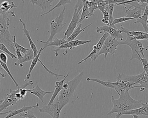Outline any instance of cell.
<instances>
[{
  "label": "cell",
  "instance_id": "obj_1",
  "mask_svg": "<svg viewBox=\"0 0 148 118\" xmlns=\"http://www.w3.org/2000/svg\"><path fill=\"white\" fill-rule=\"evenodd\" d=\"M119 96L118 99H115L112 95L111 101L113 107L107 114L108 116L116 113L115 118H120L123 113L137 109L142 106L141 100L134 99L130 96L129 91L121 92Z\"/></svg>",
  "mask_w": 148,
  "mask_h": 118
},
{
  "label": "cell",
  "instance_id": "obj_2",
  "mask_svg": "<svg viewBox=\"0 0 148 118\" xmlns=\"http://www.w3.org/2000/svg\"><path fill=\"white\" fill-rule=\"evenodd\" d=\"M84 73V71H82L72 80H66L64 82L63 89L58 95L57 100L61 110L68 104H75L76 100L79 99L76 89L82 79Z\"/></svg>",
  "mask_w": 148,
  "mask_h": 118
},
{
  "label": "cell",
  "instance_id": "obj_3",
  "mask_svg": "<svg viewBox=\"0 0 148 118\" xmlns=\"http://www.w3.org/2000/svg\"><path fill=\"white\" fill-rule=\"evenodd\" d=\"M127 38L126 40L120 42V45H127L131 48L132 50V57L130 61L136 59L140 62V58L142 56L145 58L143 51L146 48L143 47V44L140 41L136 40H133L132 36L127 34Z\"/></svg>",
  "mask_w": 148,
  "mask_h": 118
},
{
  "label": "cell",
  "instance_id": "obj_4",
  "mask_svg": "<svg viewBox=\"0 0 148 118\" xmlns=\"http://www.w3.org/2000/svg\"><path fill=\"white\" fill-rule=\"evenodd\" d=\"M83 6V0H78L74 7V11L72 20L65 32L64 35L66 39H68L77 27L81 18L82 10Z\"/></svg>",
  "mask_w": 148,
  "mask_h": 118
},
{
  "label": "cell",
  "instance_id": "obj_5",
  "mask_svg": "<svg viewBox=\"0 0 148 118\" xmlns=\"http://www.w3.org/2000/svg\"><path fill=\"white\" fill-rule=\"evenodd\" d=\"M66 7H64L62 10L54 20H53L50 22V26L51 27V33L50 36L46 42H49L53 41V39L55 35L57 33H61L62 29L66 26V23H63L66 12Z\"/></svg>",
  "mask_w": 148,
  "mask_h": 118
},
{
  "label": "cell",
  "instance_id": "obj_6",
  "mask_svg": "<svg viewBox=\"0 0 148 118\" xmlns=\"http://www.w3.org/2000/svg\"><path fill=\"white\" fill-rule=\"evenodd\" d=\"M127 4L130 5V6L126 10L127 14L126 17L136 19L143 15L145 8L148 4L139 3L137 0H130Z\"/></svg>",
  "mask_w": 148,
  "mask_h": 118
},
{
  "label": "cell",
  "instance_id": "obj_7",
  "mask_svg": "<svg viewBox=\"0 0 148 118\" xmlns=\"http://www.w3.org/2000/svg\"><path fill=\"white\" fill-rule=\"evenodd\" d=\"M120 42L121 41L118 40L109 35L104 42L101 49L97 55V57L101 55L104 54V59L106 60L109 53L112 55H114L117 46H120Z\"/></svg>",
  "mask_w": 148,
  "mask_h": 118
},
{
  "label": "cell",
  "instance_id": "obj_8",
  "mask_svg": "<svg viewBox=\"0 0 148 118\" xmlns=\"http://www.w3.org/2000/svg\"><path fill=\"white\" fill-rule=\"evenodd\" d=\"M109 34L106 32H103V34L101 37L97 44L93 46V50L90 52V53L83 59L79 61L77 65H78L81 64L82 62H85L88 59H90V61H95L98 57L97 55L100 52V50L101 49L104 42L106 40L108 37L109 36Z\"/></svg>",
  "mask_w": 148,
  "mask_h": 118
},
{
  "label": "cell",
  "instance_id": "obj_9",
  "mask_svg": "<svg viewBox=\"0 0 148 118\" xmlns=\"http://www.w3.org/2000/svg\"><path fill=\"white\" fill-rule=\"evenodd\" d=\"M61 110L57 100L56 103L52 104H47L46 106H42L41 108L39 109L40 112L47 113L52 118H60Z\"/></svg>",
  "mask_w": 148,
  "mask_h": 118
},
{
  "label": "cell",
  "instance_id": "obj_10",
  "mask_svg": "<svg viewBox=\"0 0 148 118\" xmlns=\"http://www.w3.org/2000/svg\"><path fill=\"white\" fill-rule=\"evenodd\" d=\"M96 31L97 33H101V32H106L109 34L110 36L113 38L116 39V40H120L122 41L123 40V37L122 35V31L118 28H115L110 26L105 25L102 27H97L96 28Z\"/></svg>",
  "mask_w": 148,
  "mask_h": 118
},
{
  "label": "cell",
  "instance_id": "obj_11",
  "mask_svg": "<svg viewBox=\"0 0 148 118\" xmlns=\"http://www.w3.org/2000/svg\"><path fill=\"white\" fill-rule=\"evenodd\" d=\"M135 85L118 79H117L116 82H113V85L114 87V90L119 95H120L121 92L129 91L133 88L140 87L139 85L135 86Z\"/></svg>",
  "mask_w": 148,
  "mask_h": 118
},
{
  "label": "cell",
  "instance_id": "obj_12",
  "mask_svg": "<svg viewBox=\"0 0 148 118\" xmlns=\"http://www.w3.org/2000/svg\"><path fill=\"white\" fill-rule=\"evenodd\" d=\"M13 41L14 36L11 35L10 32H3L0 30V43L4 44L12 53L15 52Z\"/></svg>",
  "mask_w": 148,
  "mask_h": 118
},
{
  "label": "cell",
  "instance_id": "obj_13",
  "mask_svg": "<svg viewBox=\"0 0 148 118\" xmlns=\"http://www.w3.org/2000/svg\"><path fill=\"white\" fill-rule=\"evenodd\" d=\"M9 91L10 93L7 94V96L4 98L2 103L0 105V113H2L3 111L6 109L8 110L9 106H14L17 104L18 100L15 96V91L11 89H10Z\"/></svg>",
  "mask_w": 148,
  "mask_h": 118
},
{
  "label": "cell",
  "instance_id": "obj_14",
  "mask_svg": "<svg viewBox=\"0 0 148 118\" xmlns=\"http://www.w3.org/2000/svg\"><path fill=\"white\" fill-rule=\"evenodd\" d=\"M145 73L146 72L143 71V72L140 74H138V75H132V76L125 75L123 74H119L117 76V79L127 81V82L133 83V84H139V85H140L142 83Z\"/></svg>",
  "mask_w": 148,
  "mask_h": 118
},
{
  "label": "cell",
  "instance_id": "obj_15",
  "mask_svg": "<svg viewBox=\"0 0 148 118\" xmlns=\"http://www.w3.org/2000/svg\"><path fill=\"white\" fill-rule=\"evenodd\" d=\"M125 115H131L133 118H138L140 116H148V102L147 101L145 104L142 102L141 107L128 111L122 114V116Z\"/></svg>",
  "mask_w": 148,
  "mask_h": 118
},
{
  "label": "cell",
  "instance_id": "obj_16",
  "mask_svg": "<svg viewBox=\"0 0 148 118\" xmlns=\"http://www.w3.org/2000/svg\"><path fill=\"white\" fill-rule=\"evenodd\" d=\"M91 40H89L82 41L80 40H75L72 41L68 42L64 44L62 46H61L60 47L54 50V52L55 53V55L56 57H58L59 55L58 52L62 49V48H69L70 50H72L74 48L76 47L81 45H84L86 43H90L91 42Z\"/></svg>",
  "mask_w": 148,
  "mask_h": 118
},
{
  "label": "cell",
  "instance_id": "obj_17",
  "mask_svg": "<svg viewBox=\"0 0 148 118\" xmlns=\"http://www.w3.org/2000/svg\"><path fill=\"white\" fill-rule=\"evenodd\" d=\"M19 21L20 22L22 23L23 28L22 30L23 31L24 35H25L27 38L29 42V45H30L31 49L33 50L34 53V57H36V55L38 54L39 53V51H38L37 47H36V45L35 44L34 42L33 41L31 38V36H30V31H29L27 29V27H26V23H25L22 20L21 18H19Z\"/></svg>",
  "mask_w": 148,
  "mask_h": 118
},
{
  "label": "cell",
  "instance_id": "obj_18",
  "mask_svg": "<svg viewBox=\"0 0 148 118\" xmlns=\"http://www.w3.org/2000/svg\"><path fill=\"white\" fill-rule=\"evenodd\" d=\"M69 75V73H68L65 77H64V79L60 81H56L55 86V89L53 92V95H52V97H51L48 105L52 104H53L55 100L63 89V85H64V82L67 77H68Z\"/></svg>",
  "mask_w": 148,
  "mask_h": 118
},
{
  "label": "cell",
  "instance_id": "obj_19",
  "mask_svg": "<svg viewBox=\"0 0 148 118\" xmlns=\"http://www.w3.org/2000/svg\"><path fill=\"white\" fill-rule=\"evenodd\" d=\"M36 86L35 87H34L33 89H29V93L36 96L43 104H45L44 101H43V98H44V96L47 94H49V93H53V91H43L40 88V87L39 86L38 84H37V82H36Z\"/></svg>",
  "mask_w": 148,
  "mask_h": 118
},
{
  "label": "cell",
  "instance_id": "obj_20",
  "mask_svg": "<svg viewBox=\"0 0 148 118\" xmlns=\"http://www.w3.org/2000/svg\"><path fill=\"white\" fill-rule=\"evenodd\" d=\"M30 2L33 5H36L37 7L41 8L43 12H47L50 7L52 6V3L53 0H31Z\"/></svg>",
  "mask_w": 148,
  "mask_h": 118
},
{
  "label": "cell",
  "instance_id": "obj_21",
  "mask_svg": "<svg viewBox=\"0 0 148 118\" xmlns=\"http://www.w3.org/2000/svg\"><path fill=\"white\" fill-rule=\"evenodd\" d=\"M39 106V104L38 103H36V105L35 106H23L21 108L19 109V110H14V111L11 110L10 109H8L9 110V113L8 114L7 116L4 118H12L14 116L16 115H19V114H21L29 110H31L33 108L38 107Z\"/></svg>",
  "mask_w": 148,
  "mask_h": 118
},
{
  "label": "cell",
  "instance_id": "obj_22",
  "mask_svg": "<svg viewBox=\"0 0 148 118\" xmlns=\"http://www.w3.org/2000/svg\"><path fill=\"white\" fill-rule=\"evenodd\" d=\"M40 42L44 44V47L43 48L45 49L46 48L49 46H56L58 47V48L60 47L61 46L66 44L68 42V41H67L66 37L64 36L62 39H59L58 37H56L54 40L50 42H47V43L46 42L42 40L40 41Z\"/></svg>",
  "mask_w": 148,
  "mask_h": 118
},
{
  "label": "cell",
  "instance_id": "obj_23",
  "mask_svg": "<svg viewBox=\"0 0 148 118\" xmlns=\"http://www.w3.org/2000/svg\"><path fill=\"white\" fill-rule=\"evenodd\" d=\"M34 58V55L33 50L31 49H29L27 53L23 56V59L20 62H16L14 63V65L16 66H20L21 67H23V63L24 62H28L32 60Z\"/></svg>",
  "mask_w": 148,
  "mask_h": 118
},
{
  "label": "cell",
  "instance_id": "obj_24",
  "mask_svg": "<svg viewBox=\"0 0 148 118\" xmlns=\"http://www.w3.org/2000/svg\"><path fill=\"white\" fill-rule=\"evenodd\" d=\"M44 48H41L40 49V50H39V53H38L37 55H36V57H35L34 59L32 60V62H31V64H30V67H29L28 73L26 75V80H29L30 78V77H31V73H32L33 69H34L35 67L36 66V64H37V62L39 61V60H40V56L41 54L42 53V51L44 50Z\"/></svg>",
  "mask_w": 148,
  "mask_h": 118
},
{
  "label": "cell",
  "instance_id": "obj_25",
  "mask_svg": "<svg viewBox=\"0 0 148 118\" xmlns=\"http://www.w3.org/2000/svg\"><path fill=\"white\" fill-rule=\"evenodd\" d=\"M82 23H80L76 28L74 30V32H73V33L71 35H70V37L68 38V39H67V41L68 42L72 41L75 40V38L80 34L81 33H82V32H84L87 28L88 27H90L91 25H92V23H90V24H89V25H87L86 27H84L82 29Z\"/></svg>",
  "mask_w": 148,
  "mask_h": 118
},
{
  "label": "cell",
  "instance_id": "obj_26",
  "mask_svg": "<svg viewBox=\"0 0 148 118\" xmlns=\"http://www.w3.org/2000/svg\"><path fill=\"white\" fill-rule=\"evenodd\" d=\"M86 80L87 81H94V82H97L101 84L103 86L108 88H112V89L114 90V87L113 85V82L109 81V80H101L97 78H88L87 77L86 78Z\"/></svg>",
  "mask_w": 148,
  "mask_h": 118
},
{
  "label": "cell",
  "instance_id": "obj_27",
  "mask_svg": "<svg viewBox=\"0 0 148 118\" xmlns=\"http://www.w3.org/2000/svg\"><path fill=\"white\" fill-rule=\"evenodd\" d=\"M148 18V14H143V15L141 16L140 17L136 19V21L134 23H141L142 25L143 28L144 29L145 32L148 33V27L147 24V20Z\"/></svg>",
  "mask_w": 148,
  "mask_h": 118
},
{
  "label": "cell",
  "instance_id": "obj_28",
  "mask_svg": "<svg viewBox=\"0 0 148 118\" xmlns=\"http://www.w3.org/2000/svg\"><path fill=\"white\" fill-rule=\"evenodd\" d=\"M84 1L88 6L90 14L94 16V12L98 9L96 0H84Z\"/></svg>",
  "mask_w": 148,
  "mask_h": 118
},
{
  "label": "cell",
  "instance_id": "obj_29",
  "mask_svg": "<svg viewBox=\"0 0 148 118\" xmlns=\"http://www.w3.org/2000/svg\"><path fill=\"white\" fill-rule=\"evenodd\" d=\"M92 16L90 14V12L89 11L88 8L87 4L84 3V0H83V6L82 10V14H81V18L80 20L78 22V24L81 23L84 19H88L89 17Z\"/></svg>",
  "mask_w": 148,
  "mask_h": 118
},
{
  "label": "cell",
  "instance_id": "obj_30",
  "mask_svg": "<svg viewBox=\"0 0 148 118\" xmlns=\"http://www.w3.org/2000/svg\"><path fill=\"white\" fill-rule=\"evenodd\" d=\"M70 3H71V1H70V0H64H64H61V1H59V2L58 3L56 4V5L53 8H52L51 9L49 10V11H47V12L42 14L41 15V16H42L49 14L50 12H52V11H53V10H54L55 9L57 8H60V7L64 6V5H66V4Z\"/></svg>",
  "mask_w": 148,
  "mask_h": 118
},
{
  "label": "cell",
  "instance_id": "obj_31",
  "mask_svg": "<svg viewBox=\"0 0 148 118\" xmlns=\"http://www.w3.org/2000/svg\"><path fill=\"white\" fill-rule=\"evenodd\" d=\"M0 65H1V69H4L6 72L8 74V75L9 76V77L11 78L12 80H13L14 83L16 87H17V88L19 87V85L17 84V82L16 81L15 79L14 78V77L13 75L11 74V72H10V71L9 70L8 68V65H7V64L3 63V62H2L1 60H0Z\"/></svg>",
  "mask_w": 148,
  "mask_h": 118
},
{
  "label": "cell",
  "instance_id": "obj_32",
  "mask_svg": "<svg viewBox=\"0 0 148 118\" xmlns=\"http://www.w3.org/2000/svg\"><path fill=\"white\" fill-rule=\"evenodd\" d=\"M135 19L134 18H130V17H122L120 18H116V19H114L113 23L111 24L110 26L115 28H117L115 26L116 24H118V23H121L130 20H134Z\"/></svg>",
  "mask_w": 148,
  "mask_h": 118
},
{
  "label": "cell",
  "instance_id": "obj_33",
  "mask_svg": "<svg viewBox=\"0 0 148 118\" xmlns=\"http://www.w3.org/2000/svg\"><path fill=\"white\" fill-rule=\"evenodd\" d=\"M98 10H100L102 13L103 12L106 6L109 4L108 0H96Z\"/></svg>",
  "mask_w": 148,
  "mask_h": 118
},
{
  "label": "cell",
  "instance_id": "obj_34",
  "mask_svg": "<svg viewBox=\"0 0 148 118\" xmlns=\"http://www.w3.org/2000/svg\"><path fill=\"white\" fill-rule=\"evenodd\" d=\"M102 14H103V18L101 20L102 22L104 24H107V25H108L110 19L108 5L106 6Z\"/></svg>",
  "mask_w": 148,
  "mask_h": 118
},
{
  "label": "cell",
  "instance_id": "obj_35",
  "mask_svg": "<svg viewBox=\"0 0 148 118\" xmlns=\"http://www.w3.org/2000/svg\"><path fill=\"white\" fill-rule=\"evenodd\" d=\"M0 50L3 51V53H5V54H8L9 56H10L12 59H17V57L16 55H15L14 54L11 53L10 51L8 49V48L6 47L4 44L3 43H0Z\"/></svg>",
  "mask_w": 148,
  "mask_h": 118
},
{
  "label": "cell",
  "instance_id": "obj_36",
  "mask_svg": "<svg viewBox=\"0 0 148 118\" xmlns=\"http://www.w3.org/2000/svg\"><path fill=\"white\" fill-rule=\"evenodd\" d=\"M115 7V5L114 3H110L108 4L109 13L110 19L109 22L108 26H110L111 24L113 23L114 20V16H113V13H114V8Z\"/></svg>",
  "mask_w": 148,
  "mask_h": 118
},
{
  "label": "cell",
  "instance_id": "obj_37",
  "mask_svg": "<svg viewBox=\"0 0 148 118\" xmlns=\"http://www.w3.org/2000/svg\"><path fill=\"white\" fill-rule=\"evenodd\" d=\"M18 116L20 117H25V118H37L35 117L34 112L31 110H29L21 114H19Z\"/></svg>",
  "mask_w": 148,
  "mask_h": 118
},
{
  "label": "cell",
  "instance_id": "obj_38",
  "mask_svg": "<svg viewBox=\"0 0 148 118\" xmlns=\"http://www.w3.org/2000/svg\"><path fill=\"white\" fill-rule=\"evenodd\" d=\"M39 62H40V63L42 65V67H43V68H45V70H46V71H47V72H48L49 73V74H52V75H53V76H55L56 77V78H57V79H58V77H65V75H60V74H57L54 73L53 72H51V71H50V70H49V69H48V68H47V67H46V66L44 65V64H43V63H42V61H41L40 60V59L39 60Z\"/></svg>",
  "mask_w": 148,
  "mask_h": 118
},
{
  "label": "cell",
  "instance_id": "obj_39",
  "mask_svg": "<svg viewBox=\"0 0 148 118\" xmlns=\"http://www.w3.org/2000/svg\"><path fill=\"white\" fill-rule=\"evenodd\" d=\"M140 62L143 65L144 71L145 72H148V62L146 58H140Z\"/></svg>",
  "mask_w": 148,
  "mask_h": 118
},
{
  "label": "cell",
  "instance_id": "obj_40",
  "mask_svg": "<svg viewBox=\"0 0 148 118\" xmlns=\"http://www.w3.org/2000/svg\"><path fill=\"white\" fill-rule=\"evenodd\" d=\"M15 44L19 51H20L21 53H23L24 55L25 54L27 53V52L29 48H25L24 47L18 44V43L16 42V40H15Z\"/></svg>",
  "mask_w": 148,
  "mask_h": 118
},
{
  "label": "cell",
  "instance_id": "obj_41",
  "mask_svg": "<svg viewBox=\"0 0 148 118\" xmlns=\"http://www.w3.org/2000/svg\"><path fill=\"white\" fill-rule=\"evenodd\" d=\"M8 56L5 53H3V52L0 53V60L2 62H3L5 64H7V62H8Z\"/></svg>",
  "mask_w": 148,
  "mask_h": 118
},
{
  "label": "cell",
  "instance_id": "obj_42",
  "mask_svg": "<svg viewBox=\"0 0 148 118\" xmlns=\"http://www.w3.org/2000/svg\"><path fill=\"white\" fill-rule=\"evenodd\" d=\"M132 39L133 40H148V33H146L141 36H138V37H133L132 36Z\"/></svg>",
  "mask_w": 148,
  "mask_h": 118
},
{
  "label": "cell",
  "instance_id": "obj_43",
  "mask_svg": "<svg viewBox=\"0 0 148 118\" xmlns=\"http://www.w3.org/2000/svg\"><path fill=\"white\" fill-rule=\"evenodd\" d=\"M3 101V100H0V105L2 103ZM9 110L8 112H3V113H0V116H2V115H5V114H8L9 113Z\"/></svg>",
  "mask_w": 148,
  "mask_h": 118
},
{
  "label": "cell",
  "instance_id": "obj_44",
  "mask_svg": "<svg viewBox=\"0 0 148 118\" xmlns=\"http://www.w3.org/2000/svg\"><path fill=\"white\" fill-rule=\"evenodd\" d=\"M0 76H1L2 78H5L6 76H5V74H3L1 72H0Z\"/></svg>",
  "mask_w": 148,
  "mask_h": 118
},
{
  "label": "cell",
  "instance_id": "obj_45",
  "mask_svg": "<svg viewBox=\"0 0 148 118\" xmlns=\"http://www.w3.org/2000/svg\"><path fill=\"white\" fill-rule=\"evenodd\" d=\"M146 75L147 78H148V72H146Z\"/></svg>",
  "mask_w": 148,
  "mask_h": 118
},
{
  "label": "cell",
  "instance_id": "obj_46",
  "mask_svg": "<svg viewBox=\"0 0 148 118\" xmlns=\"http://www.w3.org/2000/svg\"><path fill=\"white\" fill-rule=\"evenodd\" d=\"M147 24H148V20H147Z\"/></svg>",
  "mask_w": 148,
  "mask_h": 118
},
{
  "label": "cell",
  "instance_id": "obj_47",
  "mask_svg": "<svg viewBox=\"0 0 148 118\" xmlns=\"http://www.w3.org/2000/svg\"><path fill=\"white\" fill-rule=\"evenodd\" d=\"M13 118V117H12V118Z\"/></svg>",
  "mask_w": 148,
  "mask_h": 118
}]
</instances>
